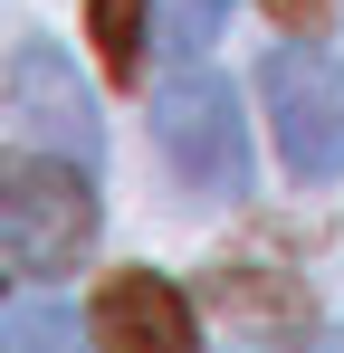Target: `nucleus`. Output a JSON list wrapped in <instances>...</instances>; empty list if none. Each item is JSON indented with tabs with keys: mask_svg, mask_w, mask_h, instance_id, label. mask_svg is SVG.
<instances>
[{
	"mask_svg": "<svg viewBox=\"0 0 344 353\" xmlns=\"http://www.w3.org/2000/svg\"><path fill=\"white\" fill-rule=\"evenodd\" d=\"M86 325H96L106 353H191V344H201V334H191V296L172 287V277H153V268L106 277Z\"/></svg>",
	"mask_w": 344,
	"mask_h": 353,
	"instance_id": "nucleus-5",
	"label": "nucleus"
},
{
	"mask_svg": "<svg viewBox=\"0 0 344 353\" xmlns=\"http://www.w3.org/2000/svg\"><path fill=\"white\" fill-rule=\"evenodd\" d=\"M0 353H106L96 344V325H77L67 305H10V325H0Z\"/></svg>",
	"mask_w": 344,
	"mask_h": 353,
	"instance_id": "nucleus-8",
	"label": "nucleus"
},
{
	"mask_svg": "<svg viewBox=\"0 0 344 353\" xmlns=\"http://www.w3.org/2000/svg\"><path fill=\"white\" fill-rule=\"evenodd\" d=\"M86 29H96V58L115 86L144 77V39H153V0H86Z\"/></svg>",
	"mask_w": 344,
	"mask_h": 353,
	"instance_id": "nucleus-7",
	"label": "nucleus"
},
{
	"mask_svg": "<svg viewBox=\"0 0 344 353\" xmlns=\"http://www.w3.org/2000/svg\"><path fill=\"white\" fill-rule=\"evenodd\" d=\"M258 96H268V134H278V163L296 181H335L344 172V58L335 48H278L268 77H258Z\"/></svg>",
	"mask_w": 344,
	"mask_h": 353,
	"instance_id": "nucleus-3",
	"label": "nucleus"
},
{
	"mask_svg": "<svg viewBox=\"0 0 344 353\" xmlns=\"http://www.w3.org/2000/svg\"><path fill=\"white\" fill-rule=\"evenodd\" d=\"M211 296H220L229 315H258V325H316V305L296 287H278V277H258L249 258H220L211 268Z\"/></svg>",
	"mask_w": 344,
	"mask_h": 353,
	"instance_id": "nucleus-6",
	"label": "nucleus"
},
{
	"mask_svg": "<svg viewBox=\"0 0 344 353\" xmlns=\"http://www.w3.org/2000/svg\"><path fill=\"white\" fill-rule=\"evenodd\" d=\"M153 143L191 191H211V201L249 191V115H239V86L211 67H182L153 96Z\"/></svg>",
	"mask_w": 344,
	"mask_h": 353,
	"instance_id": "nucleus-2",
	"label": "nucleus"
},
{
	"mask_svg": "<svg viewBox=\"0 0 344 353\" xmlns=\"http://www.w3.org/2000/svg\"><path fill=\"white\" fill-rule=\"evenodd\" d=\"M296 353H325V344H296Z\"/></svg>",
	"mask_w": 344,
	"mask_h": 353,
	"instance_id": "nucleus-10",
	"label": "nucleus"
},
{
	"mask_svg": "<svg viewBox=\"0 0 344 353\" xmlns=\"http://www.w3.org/2000/svg\"><path fill=\"white\" fill-rule=\"evenodd\" d=\"M220 19H229V0H172V19H163V48H172V58H201Z\"/></svg>",
	"mask_w": 344,
	"mask_h": 353,
	"instance_id": "nucleus-9",
	"label": "nucleus"
},
{
	"mask_svg": "<svg viewBox=\"0 0 344 353\" xmlns=\"http://www.w3.org/2000/svg\"><path fill=\"white\" fill-rule=\"evenodd\" d=\"M10 134H19V153H57V163H86V172H96V153H106L96 96L77 86V67L57 58L48 39H29V48L10 58Z\"/></svg>",
	"mask_w": 344,
	"mask_h": 353,
	"instance_id": "nucleus-4",
	"label": "nucleus"
},
{
	"mask_svg": "<svg viewBox=\"0 0 344 353\" xmlns=\"http://www.w3.org/2000/svg\"><path fill=\"white\" fill-rule=\"evenodd\" d=\"M0 248H10V277H67L86 248H96V181L86 163H57V153H19L0 181Z\"/></svg>",
	"mask_w": 344,
	"mask_h": 353,
	"instance_id": "nucleus-1",
	"label": "nucleus"
}]
</instances>
